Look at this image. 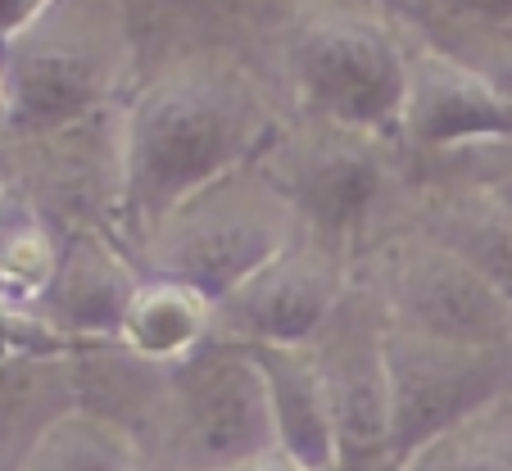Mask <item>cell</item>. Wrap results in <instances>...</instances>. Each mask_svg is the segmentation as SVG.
Here are the masks:
<instances>
[{
    "mask_svg": "<svg viewBox=\"0 0 512 471\" xmlns=\"http://www.w3.org/2000/svg\"><path fill=\"white\" fill-rule=\"evenodd\" d=\"M286 100L227 50H186L132 82L118 105V236L141 245L218 177L263 159Z\"/></svg>",
    "mask_w": 512,
    "mask_h": 471,
    "instance_id": "cell-1",
    "label": "cell"
},
{
    "mask_svg": "<svg viewBox=\"0 0 512 471\" xmlns=\"http://www.w3.org/2000/svg\"><path fill=\"white\" fill-rule=\"evenodd\" d=\"M132 59L136 37L123 0H50L28 28L0 41V141H41L114 114L132 87Z\"/></svg>",
    "mask_w": 512,
    "mask_h": 471,
    "instance_id": "cell-2",
    "label": "cell"
},
{
    "mask_svg": "<svg viewBox=\"0 0 512 471\" xmlns=\"http://www.w3.org/2000/svg\"><path fill=\"white\" fill-rule=\"evenodd\" d=\"M413 32L358 0H304L281 32L277 68L290 114L399 141Z\"/></svg>",
    "mask_w": 512,
    "mask_h": 471,
    "instance_id": "cell-3",
    "label": "cell"
},
{
    "mask_svg": "<svg viewBox=\"0 0 512 471\" xmlns=\"http://www.w3.org/2000/svg\"><path fill=\"white\" fill-rule=\"evenodd\" d=\"M263 164L300 213L304 236L358 254L413 200V164L395 136L354 132L286 109Z\"/></svg>",
    "mask_w": 512,
    "mask_h": 471,
    "instance_id": "cell-4",
    "label": "cell"
},
{
    "mask_svg": "<svg viewBox=\"0 0 512 471\" xmlns=\"http://www.w3.org/2000/svg\"><path fill=\"white\" fill-rule=\"evenodd\" d=\"M150 413L168 471H241L281 458L268 381L245 340L213 331L191 358L164 367Z\"/></svg>",
    "mask_w": 512,
    "mask_h": 471,
    "instance_id": "cell-5",
    "label": "cell"
},
{
    "mask_svg": "<svg viewBox=\"0 0 512 471\" xmlns=\"http://www.w3.org/2000/svg\"><path fill=\"white\" fill-rule=\"evenodd\" d=\"M300 236L304 227L295 204L286 200L268 164L254 159L177 204L136 245V259L145 272L186 281L218 304L227 290L241 286Z\"/></svg>",
    "mask_w": 512,
    "mask_h": 471,
    "instance_id": "cell-6",
    "label": "cell"
},
{
    "mask_svg": "<svg viewBox=\"0 0 512 471\" xmlns=\"http://www.w3.org/2000/svg\"><path fill=\"white\" fill-rule=\"evenodd\" d=\"M354 272L377 290L395 327L445 340H476V345L512 340V299L463 254L426 236L408 218L404 227L381 231L354 259Z\"/></svg>",
    "mask_w": 512,
    "mask_h": 471,
    "instance_id": "cell-7",
    "label": "cell"
},
{
    "mask_svg": "<svg viewBox=\"0 0 512 471\" xmlns=\"http://www.w3.org/2000/svg\"><path fill=\"white\" fill-rule=\"evenodd\" d=\"M386 358L395 471L413 449L512 390V340L476 345V340H445L390 322Z\"/></svg>",
    "mask_w": 512,
    "mask_h": 471,
    "instance_id": "cell-8",
    "label": "cell"
},
{
    "mask_svg": "<svg viewBox=\"0 0 512 471\" xmlns=\"http://www.w3.org/2000/svg\"><path fill=\"white\" fill-rule=\"evenodd\" d=\"M390 318L368 281L349 277L331 318L309 340L318 349L336 422V471H395L390 453Z\"/></svg>",
    "mask_w": 512,
    "mask_h": 471,
    "instance_id": "cell-9",
    "label": "cell"
},
{
    "mask_svg": "<svg viewBox=\"0 0 512 471\" xmlns=\"http://www.w3.org/2000/svg\"><path fill=\"white\" fill-rule=\"evenodd\" d=\"M485 141H512V100L467 55L413 32L399 109V145L408 159L454 154Z\"/></svg>",
    "mask_w": 512,
    "mask_h": 471,
    "instance_id": "cell-10",
    "label": "cell"
},
{
    "mask_svg": "<svg viewBox=\"0 0 512 471\" xmlns=\"http://www.w3.org/2000/svg\"><path fill=\"white\" fill-rule=\"evenodd\" d=\"M349 277H354L349 254L300 236L213 304V331L259 345L313 340L331 318L336 299L345 295Z\"/></svg>",
    "mask_w": 512,
    "mask_h": 471,
    "instance_id": "cell-11",
    "label": "cell"
},
{
    "mask_svg": "<svg viewBox=\"0 0 512 471\" xmlns=\"http://www.w3.org/2000/svg\"><path fill=\"white\" fill-rule=\"evenodd\" d=\"M145 268L114 227L64 231V250L32 313L68 345H114Z\"/></svg>",
    "mask_w": 512,
    "mask_h": 471,
    "instance_id": "cell-12",
    "label": "cell"
},
{
    "mask_svg": "<svg viewBox=\"0 0 512 471\" xmlns=\"http://www.w3.org/2000/svg\"><path fill=\"white\" fill-rule=\"evenodd\" d=\"M259 358V372L268 381L272 417L281 435V458L309 471H336V422H331V395L322 376L318 349L309 340L300 345H259L245 340Z\"/></svg>",
    "mask_w": 512,
    "mask_h": 471,
    "instance_id": "cell-13",
    "label": "cell"
},
{
    "mask_svg": "<svg viewBox=\"0 0 512 471\" xmlns=\"http://www.w3.org/2000/svg\"><path fill=\"white\" fill-rule=\"evenodd\" d=\"M408 222L463 254L512 299V213L490 191L467 182H422L408 200Z\"/></svg>",
    "mask_w": 512,
    "mask_h": 471,
    "instance_id": "cell-14",
    "label": "cell"
},
{
    "mask_svg": "<svg viewBox=\"0 0 512 471\" xmlns=\"http://www.w3.org/2000/svg\"><path fill=\"white\" fill-rule=\"evenodd\" d=\"M213 336V299L173 277L145 272L127 304L118 345L150 367H177Z\"/></svg>",
    "mask_w": 512,
    "mask_h": 471,
    "instance_id": "cell-15",
    "label": "cell"
},
{
    "mask_svg": "<svg viewBox=\"0 0 512 471\" xmlns=\"http://www.w3.org/2000/svg\"><path fill=\"white\" fill-rule=\"evenodd\" d=\"M19 471H141V440L118 413L82 404L32 444Z\"/></svg>",
    "mask_w": 512,
    "mask_h": 471,
    "instance_id": "cell-16",
    "label": "cell"
},
{
    "mask_svg": "<svg viewBox=\"0 0 512 471\" xmlns=\"http://www.w3.org/2000/svg\"><path fill=\"white\" fill-rule=\"evenodd\" d=\"M399 471H512V390L413 449Z\"/></svg>",
    "mask_w": 512,
    "mask_h": 471,
    "instance_id": "cell-17",
    "label": "cell"
},
{
    "mask_svg": "<svg viewBox=\"0 0 512 471\" xmlns=\"http://www.w3.org/2000/svg\"><path fill=\"white\" fill-rule=\"evenodd\" d=\"M426 23V32L512 28V0H404Z\"/></svg>",
    "mask_w": 512,
    "mask_h": 471,
    "instance_id": "cell-18",
    "label": "cell"
},
{
    "mask_svg": "<svg viewBox=\"0 0 512 471\" xmlns=\"http://www.w3.org/2000/svg\"><path fill=\"white\" fill-rule=\"evenodd\" d=\"M50 0H0V41L14 37L19 28H28L41 10H46Z\"/></svg>",
    "mask_w": 512,
    "mask_h": 471,
    "instance_id": "cell-19",
    "label": "cell"
},
{
    "mask_svg": "<svg viewBox=\"0 0 512 471\" xmlns=\"http://www.w3.org/2000/svg\"><path fill=\"white\" fill-rule=\"evenodd\" d=\"M241 471H309V467H295L290 458H268V462H254V467H241Z\"/></svg>",
    "mask_w": 512,
    "mask_h": 471,
    "instance_id": "cell-20",
    "label": "cell"
},
{
    "mask_svg": "<svg viewBox=\"0 0 512 471\" xmlns=\"http://www.w3.org/2000/svg\"><path fill=\"white\" fill-rule=\"evenodd\" d=\"M0 118H5V64H0Z\"/></svg>",
    "mask_w": 512,
    "mask_h": 471,
    "instance_id": "cell-21",
    "label": "cell"
},
{
    "mask_svg": "<svg viewBox=\"0 0 512 471\" xmlns=\"http://www.w3.org/2000/svg\"><path fill=\"white\" fill-rule=\"evenodd\" d=\"M0 209H5V191H0Z\"/></svg>",
    "mask_w": 512,
    "mask_h": 471,
    "instance_id": "cell-22",
    "label": "cell"
}]
</instances>
